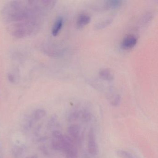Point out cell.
<instances>
[{"label": "cell", "mask_w": 158, "mask_h": 158, "mask_svg": "<svg viewBox=\"0 0 158 158\" xmlns=\"http://www.w3.org/2000/svg\"><path fill=\"white\" fill-rule=\"evenodd\" d=\"M88 149L89 153L92 155L97 154L98 152V145L94 132L92 130H90L89 133Z\"/></svg>", "instance_id": "obj_1"}, {"label": "cell", "mask_w": 158, "mask_h": 158, "mask_svg": "<svg viewBox=\"0 0 158 158\" xmlns=\"http://www.w3.org/2000/svg\"><path fill=\"white\" fill-rule=\"evenodd\" d=\"M136 37L133 35H129L123 39L122 43V47L125 49H129L135 46L137 43Z\"/></svg>", "instance_id": "obj_2"}, {"label": "cell", "mask_w": 158, "mask_h": 158, "mask_svg": "<svg viewBox=\"0 0 158 158\" xmlns=\"http://www.w3.org/2000/svg\"><path fill=\"white\" fill-rule=\"evenodd\" d=\"M63 150L66 154V158H77V150L72 144V142L66 144Z\"/></svg>", "instance_id": "obj_3"}, {"label": "cell", "mask_w": 158, "mask_h": 158, "mask_svg": "<svg viewBox=\"0 0 158 158\" xmlns=\"http://www.w3.org/2000/svg\"><path fill=\"white\" fill-rule=\"evenodd\" d=\"M90 21L89 15L85 14L80 15L77 21L76 26L77 28H82L88 24Z\"/></svg>", "instance_id": "obj_4"}, {"label": "cell", "mask_w": 158, "mask_h": 158, "mask_svg": "<svg viewBox=\"0 0 158 158\" xmlns=\"http://www.w3.org/2000/svg\"><path fill=\"white\" fill-rule=\"evenodd\" d=\"M99 76L102 79L111 82L114 79V74L108 68L102 69L99 72Z\"/></svg>", "instance_id": "obj_5"}, {"label": "cell", "mask_w": 158, "mask_h": 158, "mask_svg": "<svg viewBox=\"0 0 158 158\" xmlns=\"http://www.w3.org/2000/svg\"><path fill=\"white\" fill-rule=\"evenodd\" d=\"M63 25V19L62 17L57 18L52 27V33L53 36H56L60 33Z\"/></svg>", "instance_id": "obj_6"}, {"label": "cell", "mask_w": 158, "mask_h": 158, "mask_svg": "<svg viewBox=\"0 0 158 158\" xmlns=\"http://www.w3.org/2000/svg\"><path fill=\"white\" fill-rule=\"evenodd\" d=\"M122 3V1L119 0H110L105 2L103 7L107 10H114L120 7Z\"/></svg>", "instance_id": "obj_7"}, {"label": "cell", "mask_w": 158, "mask_h": 158, "mask_svg": "<svg viewBox=\"0 0 158 158\" xmlns=\"http://www.w3.org/2000/svg\"><path fill=\"white\" fill-rule=\"evenodd\" d=\"M113 22L112 18H108L103 21L99 22L95 25V29L96 30H100L103 29L110 25Z\"/></svg>", "instance_id": "obj_8"}, {"label": "cell", "mask_w": 158, "mask_h": 158, "mask_svg": "<svg viewBox=\"0 0 158 158\" xmlns=\"http://www.w3.org/2000/svg\"><path fill=\"white\" fill-rule=\"evenodd\" d=\"M79 127L78 125H73L68 128V132L70 135L73 138L76 139L78 136L79 134Z\"/></svg>", "instance_id": "obj_9"}, {"label": "cell", "mask_w": 158, "mask_h": 158, "mask_svg": "<svg viewBox=\"0 0 158 158\" xmlns=\"http://www.w3.org/2000/svg\"><path fill=\"white\" fill-rule=\"evenodd\" d=\"M46 115V112L44 110L38 109L35 111L34 113V118L35 120H41Z\"/></svg>", "instance_id": "obj_10"}, {"label": "cell", "mask_w": 158, "mask_h": 158, "mask_svg": "<svg viewBox=\"0 0 158 158\" xmlns=\"http://www.w3.org/2000/svg\"><path fill=\"white\" fill-rule=\"evenodd\" d=\"M120 101H121V98L119 95H116L114 97V99H113V101L112 102V104L114 106H117L119 105L120 103Z\"/></svg>", "instance_id": "obj_11"}, {"label": "cell", "mask_w": 158, "mask_h": 158, "mask_svg": "<svg viewBox=\"0 0 158 158\" xmlns=\"http://www.w3.org/2000/svg\"><path fill=\"white\" fill-rule=\"evenodd\" d=\"M0 158H3V151L1 143H0Z\"/></svg>", "instance_id": "obj_12"}, {"label": "cell", "mask_w": 158, "mask_h": 158, "mask_svg": "<svg viewBox=\"0 0 158 158\" xmlns=\"http://www.w3.org/2000/svg\"><path fill=\"white\" fill-rule=\"evenodd\" d=\"M9 79L10 81L13 82L14 81V77L12 75H10L9 77Z\"/></svg>", "instance_id": "obj_13"}]
</instances>
